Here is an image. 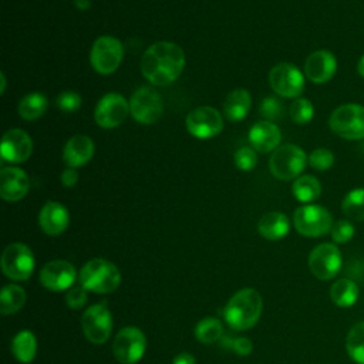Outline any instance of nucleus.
<instances>
[{"mask_svg":"<svg viewBox=\"0 0 364 364\" xmlns=\"http://www.w3.org/2000/svg\"><path fill=\"white\" fill-rule=\"evenodd\" d=\"M183 50L171 41L154 43L144 53L141 60V71L144 77L154 85H168L173 82L183 71Z\"/></svg>","mask_w":364,"mask_h":364,"instance_id":"nucleus-1","label":"nucleus"},{"mask_svg":"<svg viewBox=\"0 0 364 364\" xmlns=\"http://www.w3.org/2000/svg\"><path fill=\"white\" fill-rule=\"evenodd\" d=\"M263 309V300L257 290L242 289L236 291L228 301L223 316L226 323L233 330H247L253 327L260 318Z\"/></svg>","mask_w":364,"mask_h":364,"instance_id":"nucleus-2","label":"nucleus"},{"mask_svg":"<svg viewBox=\"0 0 364 364\" xmlns=\"http://www.w3.org/2000/svg\"><path fill=\"white\" fill-rule=\"evenodd\" d=\"M80 283L94 293H111L121 283L118 267L107 259H92L80 272Z\"/></svg>","mask_w":364,"mask_h":364,"instance_id":"nucleus-3","label":"nucleus"},{"mask_svg":"<svg viewBox=\"0 0 364 364\" xmlns=\"http://www.w3.org/2000/svg\"><path fill=\"white\" fill-rule=\"evenodd\" d=\"M330 129L343 139H364V107L358 104H343L328 118Z\"/></svg>","mask_w":364,"mask_h":364,"instance_id":"nucleus-4","label":"nucleus"},{"mask_svg":"<svg viewBox=\"0 0 364 364\" xmlns=\"http://www.w3.org/2000/svg\"><path fill=\"white\" fill-rule=\"evenodd\" d=\"M306 152L300 146L284 144L273 151L269 159V168L274 178L280 181H291L299 178L306 168Z\"/></svg>","mask_w":364,"mask_h":364,"instance_id":"nucleus-5","label":"nucleus"},{"mask_svg":"<svg viewBox=\"0 0 364 364\" xmlns=\"http://www.w3.org/2000/svg\"><path fill=\"white\" fill-rule=\"evenodd\" d=\"M296 230L307 237H318L333 228L331 213L320 205H304L296 209L293 216Z\"/></svg>","mask_w":364,"mask_h":364,"instance_id":"nucleus-6","label":"nucleus"},{"mask_svg":"<svg viewBox=\"0 0 364 364\" xmlns=\"http://www.w3.org/2000/svg\"><path fill=\"white\" fill-rule=\"evenodd\" d=\"M124 57L122 43L112 36H101L98 37L90 53V61L94 70L102 75H108L114 73Z\"/></svg>","mask_w":364,"mask_h":364,"instance_id":"nucleus-7","label":"nucleus"},{"mask_svg":"<svg viewBox=\"0 0 364 364\" xmlns=\"http://www.w3.org/2000/svg\"><path fill=\"white\" fill-rule=\"evenodd\" d=\"M146 348V337L138 327L121 328L112 343L114 357L121 364H135L139 361Z\"/></svg>","mask_w":364,"mask_h":364,"instance_id":"nucleus-8","label":"nucleus"},{"mask_svg":"<svg viewBox=\"0 0 364 364\" xmlns=\"http://www.w3.org/2000/svg\"><path fill=\"white\" fill-rule=\"evenodd\" d=\"M1 269L13 280H27L34 270V255L24 243H11L3 252Z\"/></svg>","mask_w":364,"mask_h":364,"instance_id":"nucleus-9","label":"nucleus"},{"mask_svg":"<svg viewBox=\"0 0 364 364\" xmlns=\"http://www.w3.org/2000/svg\"><path fill=\"white\" fill-rule=\"evenodd\" d=\"M273 91L284 98H297L304 91V75L290 63H279L269 73Z\"/></svg>","mask_w":364,"mask_h":364,"instance_id":"nucleus-10","label":"nucleus"},{"mask_svg":"<svg viewBox=\"0 0 364 364\" xmlns=\"http://www.w3.org/2000/svg\"><path fill=\"white\" fill-rule=\"evenodd\" d=\"M164 111L161 95L151 87L138 88L129 100V112L141 124L156 122Z\"/></svg>","mask_w":364,"mask_h":364,"instance_id":"nucleus-11","label":"nucleus"},{"mask_svg":"<svg viewBox=\"0 0 364 364\" xmlns=\"http://www.w3.org/2000/svg\"><path fill=\"white\" fill-rule=\"evenodd\" d=\"M81 326L88 341L94 344L105 343L112 330V317L107 304L97 303L88 307L82 314Z\"/></svg>","mask_w":364,"mask_h":364,"instance_id":"nucleus-12","label":"nucleus"},{"mask_svg":"<svg viewBox=\"0 0 364 364\" xmlns=\"http://www.w3.org/2000/svg\"><path fill=\"white\" fill-rule=\"evenodd\" d=\"M309 269L320 280L333 279L341 269V253L333 243H321L309 255Z\"/></svg>","mask_w":364,"mask_h":364,"instance_id":"nucleus-13","label":"nucleus"},{"mask_svg":"<svg viewBox=\"0 0 364 364\" xmlns=\"http://www.w3.org/2000/svg\"><path fill=\"white\" fill-rule=\"evenodd\" d=\"M186 128L196 138H212L223 129V118L213 107L200 105L186 115Z\"/></svg>","mask_w":364,"mask_h":364,"instance_id":"nucleus-14","label":"nucleus"},{"mask_svg":"<svg viewBox=\"0 0 364 364\" xmlns=\"http://www.w3.org/2000/svg\"><path fill=\"white\" fill-rule=\"evenodd\" d=\"M129 112V104L118 92L105 94L97 104L94 118L101 128H115L121 125Z\"/></svg>","mask_w":364,"mask_h":364,"instance_id":"nucleus-15","label":"nucleus"},{"mask_svg":"<svg viewBox=\"0 0 364 364\" xmlns=\"http://www.w3.org/2000/svg\"><path fill=\"white\" fill-rule=\"evenodd\" d=\"M75 279V267L65 260H51L40 272V283L53 291L70 289Z\"/></svg>","mask_w":364,"mask_h":364,"instance_id":"nucleus-16","label":"nucleus"},{"mask_svg":"<svg viewBox=\"0 0 364 364\" xmlns=\"http://www.w3.org/2000/svg\"><path fill=\"white\" fill-rule=\"evenodd\" d=\"M33 152V141L27 132L20 128L9 129L1 139L0 154L4 161L23 162L30 158Z\"/></svg>","mask_w":364,"mask_h":364,"instance_id":"nucleus-17","label":"nucleus"},{"mask_svg":"<svg viewBox=\"0 0 364 364\" xmlns=\"http://www.w3.org/2000/svg\"><path fill=\"white\" fill-rule=\"evenodd\" d=\"M337 70V60L334 54L328 50H317L313 51L306 63H304V74L306 77L316 82L323 84L333 78Z\"/></svg>","mask_w":364,"mask_h":364,"instance_id":"nucleus-18","label":"nucleus"},{"mask_svg":"<svg viewBox=\"0 0 364 364\" xmlns=\"http://www.w3.org/2000/svg\"><path fill=\"white\" fill-rule=\"evenodd\" d=\"M30 188L27 173L16 166H6L0 171V196L7 202L23 199Z\"/></svg>","mask_w":364,"mask_h":364,"instance_id":"nucleus-19","label":"nucleus"},{"mask_svg":"<svg viewBox=\"0 0 364 364\" xmlns=\"http://www.w3.org/2000/svg\"><path fill=\"white\" fill-rule=\"evenodd\" d=\"M38 223L44 233L50 236H57L63 233L70 223L68 210L64 205L50 200L41 208L38 215Z\"/></svg>","mask_w":364,"mask_h":364,"instance_id":"nucleus-20","label":"nucleus"},{"mask_svg":"<svg viewBox=\"0 0 364 364\" xmlns=\"http://www.w3.org/2000/svg\"><path fill=\"white\" fill-rule=\"evenodd\" d=\"M282 134L273 121H259L249 131V141L253 149L259 152H270L280 144Z\"/></svg>","mask_w":364,"mask_h":364,"instance_id":"nucleus-21","label":"nucleus"},{"mask_svg":"<svg viewBox=\"0 0 364 364\" xmlns=\"http://www.w3.org/2000/svg\"><path fill=\"white\" fill-rule=\"evenodd\" d=\"M94 155V142L87 135H74L63 151V159L68 168L84 166Z\"/></svg>","mask_w":364,"mask_h":364,"instance_id":"nucleus-22","label":"nucleus"},{"mask_svg":"<svg viewBox=\"0 0 364 364\" xmlns=\"http://www.w3.org/2000/svg\"><path fill=\"white\" fill-rule=\"evenodd\" d=\"M290 222L282 212H269L257 223L259 233L267 240H279L289 233Z\"/></svg>","mask_w":364,"mask_h":364,"instance_id":"nucleus-23","label":"nucleus"},{"mask_svg":"<svg viewBox=\"0 0 364 364\" xmlns=\"http://www.w3.org/2000/svg\"><path fill=\"white\" fill-rule=\"evenodd\" d=\"M250 105H252V98L249 91L243 88H237L228 94L223 102V112L228 119H230L232 122H237L247 115Z\"/></svg>","mask_w":364,"mask_h":364,"instance_id":"nucleus-24","label":"nucleus"},{"mask_svg":"<svg viewBox=\"0 0 364 364\" xmlns=\"http://www.w3.org/2000/svg\"><path fill=\"white\" fill-rule=\"evenodd\" d=\"M37 341L30 330H21L11 341V353L20 363H31L36 357Z\"/></svg>","mask_w":364,"mask_h":364,"instance_id":"nucleus-25","label":"nucleus"},{"mask_svg":"<svg viewBox=\"0 0 364 364\" xmlns=\"http://www.w3.org/2000/svg\"><path fill=\"white\" fill-rule=\"evenodd\" d=\"M358 293V286L350 279H340L330 289V297L333 303L341 309L355 304Z\"/></svg>","mask_w":364,"mask_h":364,"instance_id":"nucleus-26","label":"nucleus"},{"mask_svg":"<svg viewBox=\"0 0 364 364\" xmlns=\"http://www.w3.org/2000/svg\"><path fill=\"white\" fill-rule=\"evenodd\" d=\"M47 98L41 92H30L24 95L18 102V114L26 121H34L40 118L47 109Z\"/></svg>","mask_w":364,"mask_h":364,"instance_id":"nucleus-27","label":"nucleus"},{"mask_svg":"<svg viewBox=\"0 0 364 364\" xmlns=\"http://www.w3.org/2000/svg\"><path fill=\"white\" fill-rule=\"evenodd\" d=\"M291 191L297 200H300L303 203H309V202L316 200L320 196L321 183L318 182L317 178H314L311 175H301V176L296 178V181L293 182Z\"/></svg>","mask_w":364,"mask_h":364,"instance_id":"nucleus-28","label":"nucleus"},{"mask_svg":"<svg viewBox=\"0 0 364 364\" xmlns=\"http://www.w3.org/2000/svg\"><path fill=\"white\" fill-rule=\"evenodd\" d=\"M26 303V291L16 284H7L0 293V311L1 314H13L18 311Z\"/></svg>","mask_w":364,"mask_h":364,"instance_id":"nucleus-29","label":"nucleus"},{"mask_svg":"<svg viewBox=\"0 0 364 364\" xmlns=\"http://www.w3.org/2000/svg\"><path fill=\"white\" fill-rule=\"evenodd\" d=\"M346 350L353 361L364 364V321L351 327L346 338Z\"/></svg>","mask_w":364,"mask_h":364,"instance_id":"nucleus-30","label":"nucleus"},{"mask_svg":"<svg viewBox=\"0 0 364 364\" xmlns=\"http://www.w3.org/2000/svg\"><path fill=\"white\" fill-rule=\"evenodd\" d=\"M343 213L353 220H364V188L350 191L341 203Z\"/></svg>","mask_w":364,"mask_h":364,"instance_id":"nucleus-31","label":"nucleus"},{"mask_svg":"<svg viewBox=\"0 0 364 364\" xmlns=\"http://www.w3.org/2000/svg\"><path fill=\"white\" fill-rule=\"evenodd\" d=\"M223 334L222 323L215 317H206L200 320L195 327V337L203 344H212L220 340Z\"/></svg>","mask_w":364,"mask_h":364,"instance_id":"nucleus-32","label":"nucleus"},{"mask_svg":"<svg viewBox=\"0 0 364 364\" xmlns=\"http://www.w3.org/2000/svg\"><path fill=\"white\" fill-rule=\"evenodd\" d=\"M289 114L293 122L304 125L311 121L314 115V107L307 98H296L289 108Z\"/></svg>","mask_w":364,"mask_h":364,"instance_id":"nucleus-33","label":"nucleus"},{"mask_svg":"<svg viewBox=\"0 0 364 364\" xmlns=\"http://www.w3.org/2000/svg\"><path fill=\"white\" fill-rule=\"evenodd\" d=\"M309 164L316 171H327L334 164V155H333V152L330 149L317 148V149L310 152Z\"/></svg>","mask_w":364,"mask_h":364,"instance_id":"nucleus-34","label":"nucleus"},{"mask_svg":"<svg viewBox=\"0 0 364 364\" xmlns=\"http://www.w3.org/2000/svg\"><path fill=\"white\" fill-rule=\"evenodd\" d=\"M330 233H331V239L336 243H347L354 236V226L350 220L341 219V220H337L336 223H333Z\"/></svg>","mask_w":364,"mask_h":364,"instance_id":"nucleus-35","label":"nucleus"},{"mask_svg":"<svg viewBox=\"0 0 364 364\" xmlns=\"http://www.w3.org/2000/svg\"><path fill=\"white\" fill-rule=\"evenodd\" d=\"M235 164L240 171H252L257 164V155L255 149L249 146H242L235 154Z\"/></svg>","mask_w":364,"mask_h":364,"instance_id":"nucleus-36","label":"nucleus"},{"mask_svg":"<svg viewBox=\"0 0 364 364\" xmlns=\"http://www.w3.org/2000/svg\"><path fill=\"white\" fill-rule=\"evenodd\" d=\"M55 104L64 112H74L81 105V95L74 91H64L57 97Z\"/></svg>","mask_w":364,"mask_h":364,"instance_id":"nucleus-37","label":"nucleus"},{"mask_svg":"<svg viewBox=\"0 0 364 364\" xmlns=\"http://www.w3.org/2000/svg\"><path fill=\"white\" fill-rule=\"evenodd\" d=\"M260 114L267 119H277L282 117V112H283V107L280 104V101L276 98V97H266L262 102H260Z\"/></svg>","mask_w":364,"mask_h":364,"instance_id":"nucleus-38","label":"nucleus"},{"mask_svg":"<svg viewBox=\"0 0 364 364\" xmlns=\"http://www.w3.org/2000/svg\"><path fill=\"white\" fill-rule=\"evenodd\" d=\"M65 303L70 309L73 310H80L85 306L87 303V293H85V289L81 286V287H74L71 289L67 296H65Z\"/></svg>","mask_w":364,"mask_h":364,"instance_id":"nucleus-39","label":"nucleus"},{"mask_svg":"<svg viewBox=\"0 0 364 364\" xmlns=\"http://www.w3.org/2000/svg\"><path fill=\"white\" fill-rule=\"evenodd\" d=\"M230 347L239 355H247V354L252 353V348H253L252 341L249 338H246V337H240V338L233 340Z\"/></svg>","mask_w":364,"mask_h":364,"instance_id":"nucleus-40","label":"nucleus"},{"mask_svg":"<svg viewBox=\"0 0 364 364\" xmlns=\"http://www.w3.org/2000/svg\"><path fill=\"white\" fill-rule=\"evenodd\" d=\"M61 182L64 186L67 188H71L74 186L77 182H78V173L75 171V168H65L64 172L61 173Z\"/></svg>","mask_w":364,"mask_h":364,"instance_id":"nucleus-41","label":"nucleus"},{"mask_svg":"<svg viewBox=\"0 0 364 364\" xmlns=\"http://www.w3.org/2000/svg\"><path fill=\"white\" fill-rule=\"evenodd\" d=\"M173 364H195V358L189 353H179L173 358Z\"/></svg>","mask_w":364,"mask_h":364,"instance_id":"nucleus-42","label":"nucleus"},{"mask_svg":"<svg viewBox=\"0 0 364 364\" xmlns=\"http://www.w3.org/2000/svg\"><path fill=\"white\" fill-rule=\"evenodd\" d=\"M75 6H77V9L85 10L90 7V0H75Z\"/></svg>","mask_w":364,"mask_h":364,"instance_id":"nucleus-43","label":"nucleus"},{"mask_svg":"<svg viewBox=\"0 0 364 364\" xmlns=\"http://www.w3.org/2000/svg\"><path fill=\"white\" fill-rule=\"evenodd\" d=\"M357 71L358 74L364 78V54L361 55V58L358 60V64H357Z\"/></svg>","mask_w":364,"mask_h":364,"instance_id":"nucleus-44","label":"nucleus"},{"mask_svg":"<svg viewBox=\"0 0 364 364\" xmlns=\"http://www.w3.org/2000/svg\"><path fill=\"white\" fill-rule=\"evenodd\" d=\"M0 78H1V92H4V88H6V77H4V73H0Z\"/></svg>","mask_w":364,"mask_h":364,"instance_id":"nucleus-45","label":"nucleus"},{"mask_svg":"<svg viewBox=\"0 0 364 364\" xmlns=\"http://www.w3.org/2000/svg\"><path fill=\"white\" fill-rule=\"evenodd\" d=\"M363 270H364V260H363Z\"/></svg>","mask_w":364,"mask_h":364,"instance_id":"nucleus-46","label":"nucleus"}]
</instances>
